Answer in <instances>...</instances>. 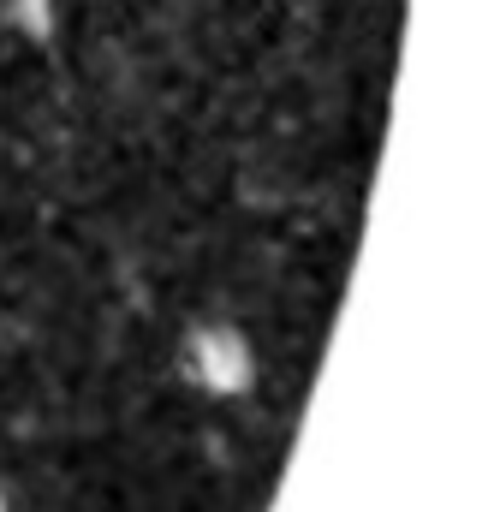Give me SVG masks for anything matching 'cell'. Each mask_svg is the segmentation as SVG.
Masks as SVG:
<instances>
[{
    "instance_id": "obj_1",
    "label": "cell",
    "mask_w": 500,
    "mask_h": 512,
    "mask_svg": "<svg viewBox=\"0 0 500 512\" xmlns=\"http://www.w3.org/2000/svg\"><path fill=\"white\" fill-rule=\"evenodd\" d=\"M185 376L209 393H245L256 376V358H250V340L227 322H203L185 334Z\"/></svg>"
},
{
    "instance_id": "obj_2",
    "label": "cell",
    "mask_w": 500,
    "mask_h": 512,
    "mask_svg": "<svg viewBox=\"0 0 500 512\" xmlns=\"http://www.w3.org/2000/svg\"><path fill=\"white\" fill-rule=\"evenodd\" d=\"M0 512H12V501H6V489H0Z\"/></svg>"
}]
</instances>
